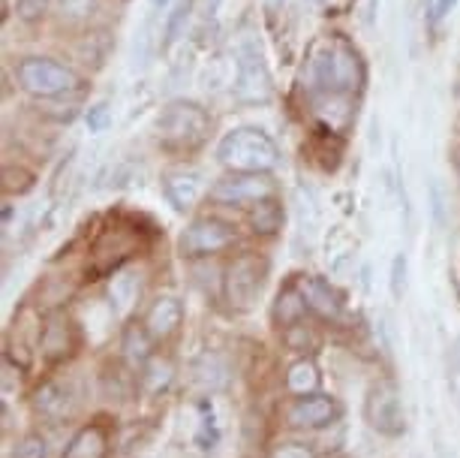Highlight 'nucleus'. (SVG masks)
Returning <instances> with one entry per match:
<instances>
[{"label":"nucleus","instance_id":"1","mask_svg":"<svg viewBox=\"0 0 460 458\" xmlns=\"http://www.w3.org/2000/svg\"><path fill=\"white\" fill-rule=\"evenodd\" d=\"M310 97H355L364 85V60L346 37L319 40L307 60Z\"/></svg>","mask_w":460,"mask_h":458},{"label":"nucleus","instance_id":"2","mask_svg":"<svg viewBox=\"0 0 460 458\" xmlns=\"http://www.w3.org/2000/svg\"><path fill=\"white\" fill-rule=\"evenodd\" d=\"M217 160L229 172H271L280 163V148L262 127H235L217 145Z\"/></svg>","mask_w":460,"mask_h":458},{"label":"nucleus","instance_id":"3","mask_svg":"<svg viewBox=\"0 0 460 458\" xmlns=\"http://www.w3.org/2000/svg\"><path fill=\"white\" fill-rule=\"evenodd\" d=\"M154 130H157V142L166 151L187 154L205 145L208 133H211V115L193 100H175L163 106Z\"/></svg>","mask_w":460,"mask_h":458},{"label":"nucleus","instance_id":"4","mask_svg":"<svg viewBox=\"0 0 460 458\" xmlns=\"http://www.w3.org/2000/svg\"><path fill=\"white\" fill-rule=\"evenodd\" d=\"M232 94L241 106H259L268 103L274 94L271 70L265 64L262 49L253 40H244L235 51V82H232Z\"/></svg>","mask_w":460,"mask_h":458},{"label":"nucleus","instance_id":"5","mask_svg":"<svg viewBox=\"0 0 460 458\" xmlns=\"http://www.w3.org/2000/svg\"><path fill=\"white\" fill-rule=\"evenodd\" d=\"M15 79H19L22 91H28L33 97H42V100L64 97V94L79 88V76L51 58H24L22 64L15 67Z\"/></svg>","mask_w":460,"mask_h":458},{"label":"nucleus","instance_id":"6","mask_svg":"<svg viewBox=\"0 0 460 458\" xmlns=\"http://www.w3.org/2000/svg\"><path fill=\"white\" fill-rule=\"evenodd\" d=\"M364 422L382 437H401L406 431V410L401 389L388 380H379L364 395Z\"/></svg>","mask_w":460,"mask_h":458},{"label":"nucleus","instance_id":"7","mask_svg":"<svg viewBox=\"0 0 460 458\" xmlns=\"http://www.w3.org/2000/svg\"><path fill=\"white\" fill-rule=\"evenodd\" d=\"M235 241H238V232L232 223H226L220 218H196L181 232L178 250H181V256L199 259V256L223 254V250H229Z\"/></svg>","mask_w":460,"mask_h":458},{"label":"nucleus","instance_id":"8","mask_svg":"<svg viewBox=\"0 0 460 458\" xmlns=\"http://www.w3.org/2000/svg\"><path fill=\"white\" fill-rule=\"evenodd\" d=\"M274 196V178L268 172H232L211 187L217 205H256Z\"/></svg>","mask_w":460,"mask_h":458},{"label":"nucleus","instance_id":"9","mask_svg":"<svg viewBox=\"0 0 460 458\" xmlns=\"http://www.w3.org/2000/svg\"><path fill=\"white\" fill-rule=\"evenodd\" d=\"M265 287V265L259 256H238L226 272V299L235 310H250L262 296Z\"/></svg>","mask_w":460,"mask_h":458},{"label":"nucleus","instance_id":"10","mask_svg":"<svg viewBox=\"0 0 460 458\" xmlns=\"http://www.w3.org/2000/svg\"><path fill=\"white\" fill-rule=\"evenodd\" d=\"M341 417V404H337L332 395H304V399H295L289 408H286V422L292 428H301V431H316V428H325Z\"/></svg>","mask_w":460,"mask_h":458},{"label":"nucleus","instance_id":"11","mask_svg":"<svg viewBox=\"0 0 460 458\" xmlns=\"http://www.w3.org/2000/svg\"><path fill=\"white\" fill-rule=\"evenodd\" d=\"M79 347V332H75V323L66 314H51L46 319L40 332V353L49 365H58V362H66Z\"/></svg>","mask_w":460,"mask_h":458},{"label":"nucleus","instance_id":"12","mask_svg":"<svg viewBox=\"0 0 460 458\" xmlns=\"http://www.w3.org/2000/svg\"><path fill=\"white\" fill-rule=\"evenodd\" d=\"M205 193V178L196 169H172L163 175V196L172 202L175 211H190L202 200Z\"/></svg>","mask_w":460,"mask_h":458},{"label":"nucleus","instance_id":"13","mask_svg":"<svg viewBox=\"0 0 460 458\" xmlns=\"http://www.w3.org/2000/svg\"><path fill=\"white\" fill-rule=\"evenodd\" d=\"M73 408H75L73 389L66 383H60V380H49V383H42L37 392H33V410H37V417L42 419L60 422V419L73 417Z\"/></svg>","mask_w":460,"mask_h":458},{"label":"nucleus","instance_id":"14","mask_svg":"<svg viewBox=\"0 0 460 458\" xmlns=\"http://www.w3.org/2000/svg\"><path fill=\"white\" fill-rule=\"evenodd\" d=\"M181 323H184V305L175 296H160L145 314V326L154 341H169L172 335H178Z\"/></svg>","mask_w":460,"mask_h":458},{"label":"nucleus","instance_id":"15","mask_svg":"<svg viewBox=\"0 0 460 458\" xmlns=\"http://www.w3.org/2000/svg\"><path fill=\"white\" fill-rule=\"evenodd\" d=\"M301 292L304 299H307V308L314 310V314L325 317V319H337L341 317V292H337L332 283L323 281V278H301Z\"/></svg>","mask_w":460,"mask_h":458},{"label":"nucleus","instance_id":"16","mask_svg":"<svg viewBox=\"0 0 460 458\" xmlns=\"http://www.w3.org/2000/svg\"><path fill=\"white\" fill-rule=\"evenodd\" d=\"M138 290H142V281H138L136 272L129 269H118L111 272L109 278V301H111V310L118 317H127L133 305L138 301Z\"/></svg>","mask_w":460,"mask_h":458},{"label":"nucleus","instance_id":"17","mask_svg":"<svg viewBox=\"0 0 460 458\" xmlns=\"http://www.w3.org/2000/svg\"><path fill=\"white\" fill-rule=\"evenodd\" d=\"M64 458H109V435L102 426H84L73 435Z\"/></svg>","mask_w":460,"mask_h":458},{"label":"nucleus","instance_id":"18","mask_svg":"<svg viewBox=\"0 0 460 458\" xmlns=\"http://www.w3.org/2000/svg\"><path fill=\"white\" fill-rule=\"evenodd\" d=\"M307 299H304L301 287H283L277 292L274 301V319L280 329H289V326H298L307 319Z\"/></svg>","mask_w":460,"mask_h":458},{"label":"nucleus","instance_id":"19","mask_svg":"<svg viewBox=\"0 0 460 458\" xmlns=\"http://www.w3.org/2000/svg\"><path fill=\"white\" fill-rule=\"evenodd\" d=\"M319 386H323V371H319L314 359L304 356L298 362H292L289 371H286V389H289L292 395H298V399L316 395Z\"/></svg>","mask_w":460,"mask_h":458},{"label":"nucleus","instance_id":"20","mask_svg":"<svg viewBox=\"0 0 460 458\" xmlns=\"http://www.w3.org/2000/svg\"><path fill=\"white\" fill-rule=\"evenodd\" d=\"M120 347H124L127 359L133 362L136 368H145L147 362L154 359V335L147 332L145 323H133L124 329V341H120Z\"/></svg>","mask_w":460,"mask_h":458},{"label":"nucleus","instance_id":"21","mask_svg":"<svg viewBox=\"0 0 460 458\" xmlns=\"http://www.w3.org/2000/svg\"><path fill=\"white\" fill-rule=\"evenodd\" d=\"M283 202H277L274 196L268 200H259L253 209H250V227H253L256 236H277L283 229Z\"/></svg>","mask_w":460,"mask_h":458},{"label":"nucleus","instance_id":"22","mask_svg":"<svg viewBox=\"0 0 460 458\" xmlns=\"http://www.w3.org/2000/svg\"><path fill=\"white\" fill-rule=\"evenodd\" d=\"M193 371H196V383L205 386V389H211V392H217V389H223L226 383H229V371H226L223 359L211 356V353L199 359Z\"/></svg>","mask_w":460,"mask_h":458},{"label":"nucleus","instance_id":"23","mask_svg":"<svg viewBox=\"0 0 460 458\" xmlns=\"http://www.w3.org/2000/svg\"><path fill=\"white\" fill-rule=\"evenodd\" d=\"M172 377H175V368H172V362L163 356H154L142 368V383L147 392H163V389L172 383Z\"/></svg>","mask_w":460,"mask_h":458},{"label":"nucleus","instance_id":"24","mask_svg":"<svg viewBox=\"0 0 460 458\" xmlns=\"http://www.w3.org/2000/svg\"><path fill=\"white\" fill-rule=\"evenodd\" d=\"M190 10H193V0H178V4L172 6V13L166 19V28H163V51L172 49L181 40V33H184V28H187Z\"/></svg>","mask_w":460,"mask_h":458},{"label":"nucleus","instance_id":"25","mask_svg":"<svg viewBox=\"0 0 460 458\" xmlns=\"http://www.w3.org/2000/svg\"><path fill=\"white\" fill-rule=\"evenodd\" d=\"M46 455H49V444L37 431L19 437V444L13 446V458H46Z\"/></svg>","mask_w":460,"mask_h":458},{"label":"nucleus","instance_id":"26","mask_svg":"<svg viewBox=\"0 0 460 458\" xmlns=\"http://www.w3.org/2000/svg\"><path fill=\"white\" fill-rule=\"evenodd\" d=\"M46 13H49V0H15V15L28 24L42 22Z\"/></svg>","mask_w":460,"mask_h":458},{"label":"nucleus","instance_id":"27","mask_svg":"<svg viewBox=\"0 0 460 458\" xmlns=\"http://www.w3.org/2000/svg\"><path fill=\"white\" fill-rule=\"evenodd\" d=\"M91 10H93V0H60V13H64V19L69 22L88 19Z\"/></svg>","mask_w":460,"mask_h":458},{"label":"nucleus","instance_id":"28","mask_svg":"<svg viewBox=\"0 0 460 458\" xmlns=\"http://www.w3.org/2000/svg\"><path fill=\"white\" fill-rule=\"evenodd\" d=\"M457 6V0H424V15L428 24H439L442 19H448V13Z\"/></svg>","mask_w":460,"mask_h":458},{"label":"nucleus","instance_id":"29","mask_svg":"<svg viewBox=\"0 0 460 458\" xmlns=\"http://www.w3.org/2000/svg\"><path fill=\"white\" fill-rule=\"evenodd\" d=\"M430 211H433V223L446 227V193H442L437 178L430 181Z\"/></svg>","mask_w":460,"mask_h":458},{"label":"nucleus","instance_id":"30","mask_svg":"<svg viewBox=\"0 0 460 458\" xmlns=\"http://www.w3.org/2000/svg\"><path fill=\"white\" fill-rule=\"evenodd\" d=\"M406 292V254H397L392 263V296L403 299Z\"/></svg>","mask_w":460,"mask_h":458},{"label":"nucleus","instance_id":"31","mask_svg":"<svg viewBox=\"0 0 460 458\" xmlns=\"http://www.w3.org/2000/svg\"><path fill=\"white\" fill-rule=\"evenodd\" d=\"M109 121H111L109 103H97V106L88 109V127H91V133H102V130L109 127Z\"/></svg>","mask_w":460,"mask_h":458},{"label":"nucleus","instance_id":"32","mask_svg":"<svg viewBox=\"0 0 460 458\" xmlns=\"http://www.w3.org/2000/svg\"><path fill=\"white\" fill-rule=\"evenodd\" d=\"M268 458H316V453L304 444H277Z\"/></svg>","mask_w":460,"mask_h":458},{"label":"nucleus","instance_id":"33","mask_svg":"<svg viewBox=\"0 0 460 458\" xmlns=\"http://www.w3.org/2000/svg\"><path fill=\"white\" fill-rule=\"evenodd\" d=\"M166 6H169V0H151V15H154V19H157V15L166 10Z\"/></svg>","mask_w":460,"mask_h":458},{"label":"nucleus","instance_id":"34","mask_svg":"<svg viewBox=\"0 0 460 458\" xmlns=\"http://www.w3.org/2000/svg\"><path fill=\"white\" fill-rule=\"evenodd\" d=\"M455 166H457V178H460V148H457V160H455Z\"/></svg>","mask_w":460,"mask_h":458},{"label":"nucleus","instance_id":"35","mask_svg":"<svg viewBox=\"0 0 460 458\" xmlns=\"http://www.w3.org/2000/svg\"><path fill=\"white\" fill-rule=\"evenodd\" d=\"M268 4H271V6H277V4H280V0H268Z\"/></svg>","mask_w":460,"mask_h":458}]
</instances>
